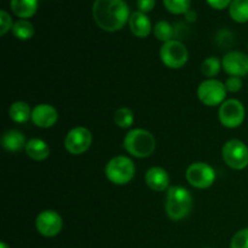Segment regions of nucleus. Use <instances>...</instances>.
<instances>
[{
  "mask_svg": "<svg viewBox=\"0 0 248 248\" xmlns=\"http://www.w3.org/2000/svg\"><path fill=\"white\" fill-rule=\"evenodd\" d=\"M186 181L198 189H206L213 184L216 172L206 162H194L186 170Z\"/></svg>",
  "mask_w": 248,
  "mask_h": 248,
  "instance_id": "obj_8",
  "label": "nucleus"
},
{
  "mask_svg": "<svg viewBox=\"0 0 248 248\" xmlns=\"http://www.w3.org/2000/svg\"><path fill=\"white\" fill-rule=\"evenodd\" d=\"M131 31L138 38H147L152 31V23L148 16L143 12H133L130 17Z\"/></svg>",
  "mask_w": 248,
  "mask_h": 248,
  "instance_id": "obj_15",
  "label": "nucleus"
},
{
  "mask_svg": "<svg viewBox=\"0 0 248 248\" xmlns=\"http://www.w3.org/2000/svg\"><path fill=\"white\" fill-rule=\"evenodd\" d=\"M1 145L7 152L15 153L26 147L27 143L23 133L17 130H9L2 135Z\"/></svg>",
  "mask_w": 248,
  "mask_h": 248,
  "instance_id": "obj_16",
  "label": "nucleus"
},
{
  "mask_svg": "<svg viewBox=\"0 0 248 248\" xmlns=\"http://www.w3.org/2000/svg\"><path fill=\"white\" fill-rule=\"evenodd\" d=\"M156 147L155 137L147 130L136 128L130 131L124 140V148L136 157H148Z\"/></svg>",
  "mask_w": 248,
  "mask_h": 248,
  "instance_id": "obj_3",
  "label": "nucleus"
},
{
  "mask_svg": "<svg viewBox=\"0 0 248 248\" xmlns=\"http://www.w3.org/2000/svg\"><path fill=\"white\" fill-rule=\"evenodd\" d=\"M115 124L121 128H128L135 121L133 113L128 108H120L116 110L115 116H114Z\"/></svg>",
  "mask_w": 248,
  "mask_h": 248,
  "instance_id": "obj_25",
  "label": "nucleus"
},
{
  "mask_svg": "<svg viewBox=\"0 0 248 248\" xmlns=\"http://www.w3.org/2000/svg\"><path fill=\"white\" fill-rule=\"evenodd\" d=\"M225 164L234 170H244L248 166V147L239 140L227 142L222 150Z\"/></svg>",
  "mask_w": 248,
  "mask_h": 248,
  "instance_id": "obj_6",
  "label": "nucleus"
},
{
  "mask_svg": "<svg viewBox=\"0 0 248 248\" xmlns=\"http://www.w3.org/2000/svg\"><path fill=\"white\" fill-rule=\"evenodd\" d=\"M0 246H1V248H10L6 244H5V242H1V245H0Z\"/></svg>",
  "mask_w": 248,
  "mask_h": 248,
  "instance_id": "obj_32",
  "label": "nucleus"
},
{
  "mask_svg": "<svg viewBox=\"0 0 248 248\" xmlns=\"http://www.w3.org/2000/svg\"><path fill=\"white\" fill-rule=\"evenodd\" d=\"M92 143V136L87 128L75 127L68 132L64 140V147L70 154L80 155L84 154Z\"/></svg>",
  "mask_w": 248,
  "mask_h": 248,
  "instance_id": "obj_10",
  "label": "nucleus"
},
{
  "mask_svg": "<svg viewBox=\"0 0 248 248\" xmlns=\"http://www.w3.org/2000/svg\"><path fill=\"white\" fill-rule=\"evenodd\" d=\"M57 119V110H56L55 107L50 106V104H39L31 111V120L39 127H52Z\"/></svg>",
  "mask_w": 248,
  "mask_h": 248,
  "instance_id": "obj_13",
  "label": "nucleus"
},
{
  "mask_svg": "<svg viewBox=\"0 0 248 248\" xmlns=\"http://www.w3.org/2000/svg\"><path fill=\"white\" fill-rule=\"evenodd\" d=\"M26 153L31 159L35 161H43L50 155V148L43 140L33 138L27 143Z\"/></svg>",
  "mask_w": 248,
  "mask_h": 248,
  "instance_id": "obj_17",
  "label": "nucleus"
},
{
  "mask_svg": "<svg viewBox=\"0 0 248 248\" xmlns=\"http://www.w3.org/2000/svg\"><path fill=\"white\" fill-rule=\"evenodd\" d=\"M154 34L159 40L164 41V43H167V41L172 40V38H173L174 29L169 22L160 21L155 24Z\"/></svg>",
  "mask_w": 248,
  "mask_h": 248,
  "instance_id": "obj_22",
  "label": "nucleus"
},
{
  "mask_svg": "<svg viewBox=\"0 0 248 248\" xmlns=\"http://www.w3.org/2000/svg\"><path fill=\"white\" fill-rule=\"evenodd\" d=\"M162 63L171 69H179L184 67L188 61V50L178 40H170L164 43L160 50Z\"/></svg>",
  "mask_w": 248,
  "mask_h": 248,
  "instance_id": "obj_5",
  "label": "nucleus"
},
{
  "mask_svg": "<svg viewBox=\"0 0 248 248\" xmlns=\"http://www.w3.org/2000/svg\"><path fill=\"white\" fill-rule=\"evenodd\" d=\"M145 183L152 190L164 191L170 184L169 173L161 167H152L145 173Z\"/></svg>",
  "mask_w": 248,
  "mask_h": 248,
  "instance_id": "obj_14",
  "label": "nucleus"
},
{
  "mask_svg": "<svg viewBox=\"0 0 248 248\" xmlns=\"http://www.w3.org/2000/svg\"><path fill=\"white\" fill-rule=\"evenodd\" d=\"M220 67H222V62H220L219 58L217 57H208L201 64V72L205 77L207 78H213L219 73Z\"/></svg>",
  "mask_w": 248,
  "mask_h": 248,
  "instance_id": "obj_23",
  "label": "nucleus"
},
{
  "mask_svg": "<svg viewBox=\"0 0 248 248\" xmlns=\"http://www.w3.org/2000/svg\"><path fill=\"white\" fill-rule=\"evenodd\" d=\"M92 12L97 26L107 31H120L131 17L124 0H94Z\"/></svg>",
  "mask_w": 248,
  "mask_h": 248,
  "instance_id": "obj_1",
  "label": "nucleus"
},
{
  "mask_svg": "<svg viewBox=\"0 0 248 248\" xmlns=\"http://www.w3.org/2000/svg\"><path fill=\"white\" fill-rule=\"evenodd\" d=\"M35 227L36 230H38L43 236L53 237L61 232L63 227V222L61 216L58 215L56 211L47 210L43 211V212L36 217Z\"/></svg>",
  "mask_w": 248,
  "mask_h": 248,
  "instance_id": "obj_11",
  "label": "nucleus"
},
{
  "mask_svg": "<svg viewBox=\"0 0 248 248\" xmlns=\"http://www.w3.org/2000/svg\"><path fill=\"white\" fill-rule=\"evenodd\" d=\"M199 99L205 106L215 107L222 103L227 96V87L225 84L220 82L219 80L208 79L201 82L198 89Z\"/></svg>",
  "mask_w": 248,
  "mask_h": 248,
  "instance_id": "obj_7",
  "label": "nucleus"
},
{
  "mask_svg": "<svg viewBox=\"0 0 248 248\" xmlns=\"http://www.w3.org/2000/svg\"><path fill=\"white\" fill-rule=\"evenodd\" d=\"M0 35H5L7 31H10V28H12V19L10 17V15L7 14L5 10L0 11Z\"/></svg>",
  "mask_w": 248,
  "mask_h": 248,
  "instance_id": "obj_27",
  "label": "nucleus"
},
{
  "mask_svg": "<svg viewBox=\"0 0 248 248\" xmlns=\"http://www.w3.org/2000/svg\"><path fill=\"white\" fill-rule=\"evenodd\" d=\"M229 14L239 23L248 22V0H232L229 6Z\"/></svg>",
  "mask_w": 248,
  "mask_h": 248,
  "instance_id": "obj_20",
  "label": "nucleus"
},
{
  "mask_svg": "<svg viewBox=\"0 0 248 248\" xmlns=\"http://www.w3.org/2000/svg\"><path fill=\"white\" fill-rule=\"evenodd\" d=\"M135 171L132 160L126 156L113 157L106 166L107 178L116 186H124L132 181Z\"/></svg>",
  "mask_w": 248,
  "mask_h": 248,
  "instance_id": "obj_4",
  "label": "nucleus"
},
{
  "mask_svg": "<svg viewBox=\"0 0 248 248\" xmlns=\"http://www.w3.org/2000/svg\"><path fill=\"white\" fill-rule=\"evenodd\" d=\"M232 1V0H207L210 6H212L213 9H217V10H223L227 6H230Z\"/></svg>",
  "mask_w": 248,
  "mask_h": 248,
  "instance_id": "obj_30",
  "label": "nucleus"
},
{
  "mask_svg": "<svg viewBox=\"0 0 248 248\" xmlns=\"http://www.w3.org/2000/svg\"><path fill=\"white\" fill-rule=\"evenodd\" d=\"M137 6L140 12L145 14L154 9L155 0H137Z\"/></svg>",
  "mask_w": 248,
  "mask_h": 248,
  "instance_id": "obj_29",
  "label": "nucleus"
},
{
  "mask_svg": "<svg viewBox=\"0 0 248 248\" xmlns=\"http://www.w3.org/2000/svg\"><path fill=\"white\" fill-rule=\"evenodd\" d=\"M191 0H164V5L170 12L176 15L186 14L190 9Z\"/></svg>",
  "mask_w": 248,
  "mask_h": 248,
  "instance_id": "obj_24",
  "label": "nucleus"
},
{
  "mask_svg": "<svg viewBox=\"0 0 248 248\" xmlns=\"http://www.w3.org/2000/svg\"><path fill=\"white\" fill-rule=\"evenodd\" d=\"M230 248H248V228L240 230L234 235Z\"/></svg>",
  "mask_w": 248,
  "mask_h": 248,
  "instance_id": "obj_26",
  "label": "nucleus"
},
{
  "mask_svg": "<svg viewBox=\"0 0 248 248\" xmlns=\"http://www.w3.org/2000/svg\"><path fill=\"white\" fill-rule=\"evenodd\" d=\"M225 87H227V91L229 92H237L241 90L242 87V80L239 77H230L229 79L225 82Z\"/></svg>",
  "mask_w": 248,
  "mask_h": 248,
  "instance_id": "obj_28",
  "label": "nucleus"
},
{
  "mask_svg": "<svg viewBox=\"0 0 248 248\" xmlns=\"http://www.w3.org/2000/svg\"><path fill=\"white\" fill-rule=\"evenodd\" d=\"M193 198L186 188L172 186L166 196V212L172 220H181L190 213Z\"/></svg>",
  "mask_w": 248,
  "mask_h": 248,
  "instance_id": "obj_2",
  "label": "nucleus"
},
{
  "mask_svg": "<svg viewBox=\"0 0 248 248\" xmlns=\"http://www.w3.org/2000/svg\"><path fill=\"white\" fill-rule=\"evenodd\" d=\"M12 33L19 40H28L34 35V27L31 22L26 21V19H19L14 23Z\"/></svg>",
  "mask_w": 248,
  "mask_h": 248,
  "instance_id": "obj_21",
  "label": "nucleus"
},
{
  "mask_svg": "<svg viewBox=\"0 0 248 248\" xmlns=\"http://www.w3.org/2000/svg\"><path fill=\"white\" fill-rule=\"evenodd\" d=\"M9 115L15 123H26L31 118V110L28 103L22 101H17L11 104L9 109Z\"/></svg>",
  "mask_w": 248,
  "mask_h": 248,
  "instance_id": "obj_19",
  "label": "nucleus"
},
{
  "mask_svg": "<svg viewBox=\"0 0 248 248\" xmlns=\"http://www.w3.org/2000/svg\"><path fill=\"white\" fill-rule=\"evenodd\" d=\"M11 10L21 18H29L38 10V0H11Z\"/></svg>",
  "mask_w": 248,
  "mask_h": 248,
  "instance_id": "obj_18",
  "label": "nucleus"
},
{
  "mask_svg": "<svg viewBox=\"0 0 248 248\" xmlns=\"http://www.w3.org/2000/svg\"><path fill=\"white\" fill-rule=\"evenodd\" d=\"M219 120L228 128L239 127L245 120V107L237 99H228L219 108Z\"/></svg>",
  "mask_w": 248,
  "mask_h": 248,
  "instance_id": "obj_9",
  "label": "nucleus"
},
{
  "mask_svg": "<svg viewBox=\"0 0 248 248\" xmlns=\"http://www.w3.org/2000/svg\"><path fill=\"white\" fill-rule=\"evenodd\" d=\"M186 21H189V22L196 21V12L189 10V11L186 14Z\"/></svg>",
  "mask_w": 248,
  "mask_h": 248,
  "instance_id": "obj_31",
  "label": "nucleus"
},
{
  "mask_svg": "<svg viewBox=\"0 0 248 248\" xmlns=\"http://www.w3.org/2000/svg\"><path fill=\"white\" fill-rule=\"evenodd\" d=\"M223 68L232 77H245L248 74V56L239 51L229 52L223 58Z\"/></svg>",
  "mask_w": 248,
  "mask_h": 248,
  "instance_id": "obj_12",
  "label": "nucleus"
}]
</instances>
